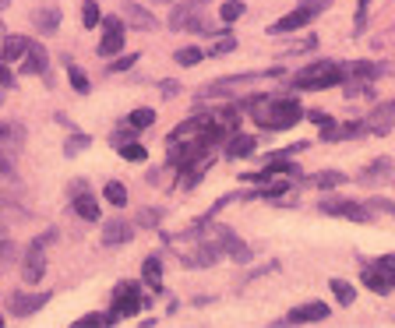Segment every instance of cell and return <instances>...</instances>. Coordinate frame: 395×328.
<instances>
[{"mask_svg":"<svg viewBox=\"0 0 395 328\" xmlns=\"http://www.w3.org/2000/svg\"><path fill=\"white\" fill-rule=\"evenodd\" d=\"M205 4H208V0H184V4H176L173 14H170V28H188V25L201 14Z\"/></svg>","mask_w":395,"mask_h":328,"instance_id":"cell-15","label":"cell"},{"mask_svg":"<svg viewBox=\"0 0 395 328\" xmlns=\"http://www.w3.org/2000/svg\"><path fill=\"white\" fill-rule=\"evenodd\" d=\"M71 208H74V216L78 219H85V223H96L99 219V201L88 194V191H78V194H71Z\"/></svg>","mask_w":395,"mask_h":328,"instance_id":"cell-18","label":"cell"},{"mask_svg":"<svg viewBox=\"0 0 395 328\" xmlns=\"http://www.w3.org/2000/svg\"><path fill=\"white\" fill-rule=\"evenodd\" d=\"M4 8H11V0H0V11H4Z\"/></svg>","mask_w":395,"mask_h":328,"instance_id":"cell-50","label":"cell"},{"mask_svg":"<svg viewBox=\"0 0 395 328\" xmlns=\"http://www.w3.org/2000/svg\"><path fill=\"white\" fill-rule=\"evenodd\" d=\"M96 325H117V321H113V314H85L74 321V328H96Z\"/></svg>","mask_w":395,"mask_h":328,"instance_id":"cell-37","label":"cell"},{"mask_svg":"<svg viewBox=\"0 0 395 328\" xmlns=\"http://www.w3.org/2000/svg\"><path fill=\"white\" fill-rule=\"evenodd\" d=\"M103 198H106L113 208H124V205H128V187L120 184V181H110V184L103 187Z\"/></svg>","mask_w":395,"mask_h":328,"instance_id":"cell-27","label":"cell"},{"mask_svg":"<svg viewBox=\"0 0 395 328\" xmlns=\"http://www.w3.org/2000/svg\"><path fill=\"white\" fill-rule=\"evenodd\" d=\"M303 8H311L314 14H325L332 8V0H303Z\"/></svg>","mask_w":395,"mask_h":328,"instance_id":"cell-45","label":"cell"},{"mask_svg":"<svg viewBox=\"0 0 395 328\" xmlns=\"http://www.w3.org/2000/svg\"><path fill=\"white\" fill-rule=\"evenodd\" d=\"M131 134H134V127H131V124L124 121V124H120V127H117V131L110 134V141H113V145L120 148V145H128V141H131Z\"/></svg>","mask_w":395,"mask_h":328,"instance_id":"cell-38","label":"cell"},{"mask_svg":"<svg viewBox=\"0 0 395 328\" xmlns=\"http://www.w3.org/2000/svg\"><path fill=\"white\" fill-rule=\"evenodd\" d=\"M201 61H205V53H201L198 46H184V50H176V64H184V68L201 64Z\"/></svg>","mask_w":395,"mask_h":328,"instance_id":"cell-34","label":"cell"},{"mask_svg":"<svg viewBox=\"0 0 395 328\" xmlns=\"http://www.w3.org/2000/svg\"><path fill=\"white\" fill-rule=\"evenodd\" d=\"M363 286L374 289V293H388L395 283H392V272H388V268H381L378 261H367V265H363Z\"/></svg>","mask_w":395,"mask_h":328,"instance_id":"cell-12","label":"cell"},{"mask_svg":"<svg viewBox=\"0 0 395 328\" xmlns=\"http://www.w3.org/2000/svg\"><path fill=\"white\" fill-rule=\"evenodd\" d=\"M128 124H131L134 131H145V127H152V124H156V110H148V106L134 110V113L128 116Z\"/></svg>","mask_w":395,"mask_h":328,"instance_id":"cell-28","label":"cell"},{"mask_svg":"<svg viewBox=\"0 0 395 328\" xmlns=\"http://www.w3.org/2000/svg\"><path fill=\"white\" fill-rule=\"evenodd\" d=\"M4 64H8V61H4V57H0V81H4V85L11 88V85H14V74H11V71H8Z\"/></svg>","mask_w":395,"mask_h":328,"instance_id":"cell-47","label":"cell"},{"mask_svg":"<svg viewBox=\"0 0 395 328\" xmlns=\"http://www.w3.org/2000/svg\"><path fill=\"white\" fill-rule=\"evenodd\" d=\"M216 258H219V247L216 244H198L194 251H188L180 261H184V268H212V265H216Z\"/></svg>","mask_w":395,"mask_h":328,"instance_id":"cell-16","label":"cell"},{"mask_svg":"<svg viewBox=\"0 0 395 328\" xmlns=\"http://www.w3.org/2000/svg\"><path fill=\"white\" fill-rule=\"evenodd\" d=\"M4 92H8V85H4V81H0V103H4Z\"/></svg>","mask_w":395,"mask_h":328,"instance_id":"cell-49","label":"cell"},{"mask_svg":"<svg viewBox=\"0 0 395 328\" xmlns=\"http://www.w3.org/2000/svg\"><path fill=\"white\" fill-rule=\"evenodd\" d=\"M99 25H103V39H99V57H113V53H120V50H124V21L110 14V18H103Z\"/></svg>","mask_w":395,"mask_h":328,"instance_id":"cell-7","label":"cell"},{"mask_svg":"<svg viewBox=\"0 0 395 328\" xmlns=\"http://www.w3.org/2000/svg\"><path fill=\"white\" fill-rule=\"evenodd\" d=\"M0 325H4V321H0Z\"/></svg>","mask_w":395,"mask_h":328,"instance_id":"cell-52","label":"cell"},{"mask_svg":"<svg viewBox=\"0 0 395 328\" xmlns=\"http://www.w3.org/2000/svg\"><path fill=\"white\" fill-rule=\"evenodd\" d=\"M148 300H141V286L138 283H120L117 289H113V321L117 318H131V314H138L141 307H145Z\"/></svg>","mask_w":395,"mask_h":328,"instance_id":"cell-3","label":"cell"},{"mask_svg":"<svg viewBox=\"0 0 395 328\" xmlns=\"http://www.w3.org/2000/svg\"><path fill=\"white\" fill-rule=\"evenodd\" d=\"M286 191H290V184H286V181H279V184H272V187L258 191V198H268V201H276V198H283Z\"/></svg>","mask_w":395,"mask_h":328,"instance_id":"cell-40","label":"cell"},{"mask_svg":"<svg viewBox=\"0 0 395 328\" xmlns=\"http://www.w3.org/2000/svg\"><path fill=\"white\" fill-rule=\"evenodd\" d=\"M14 258V244H11V236H8V226L0 223V268H4V261Z\"/></svg>","mask_w":395,"mask_h":328,"instance_id":"cell-35","label":"cell"},{"mask_svg":"<svg viewBox=\"0 0 395 328\" xmlns=\"http://www.w3.org/2000/svg\"><path fill=\"white\" fill-rule=\"evenodd\" d=\"M367 208H381L385 216H392V219H395V201H385V198H371V201H367Z\"/></svg>","mask_w":395,"mask_h":328,"instance_id":"cell-43","label":"cell"},{"mask_svg":"<svg viewBox=\"0 0 395 328\" xmlns=\"http://www.w3.org/2000/svg\"><path fill=\"white\" fill-rule=\"evenodd\" d=\"M25 127L18 121H4L0 124V152H8V156H18L21 148H25Z\"/></svg>","mask_w":395,"mask_h":328,"instance_id":"cell-10","label":"cell"},{"mask_svg":"<svg viewBox=\"0 0 395 328\" xmlns=\"http://www.w3.org/2000/svg\"><path fill=\"white\" fill-rule=\"evenodd\" d=\"M163 219V208H145V212H138V226H156Z\"/></svg>","mask_w":395,"mask_h":328,"instance_id":"cell-39","label":"cell"},{"mask_svg":"<svg viewBox=\"0 0 395 328\" xmlns=\"http://www.w3.org/2000/svg\"><path fill=\"white\" fill-rule=\"evenodd\" d=\"M88 145H92V134H71L64 141V156H81Z\"/></svg>","mask_w":395,"mask_h":328,"instance_id":"cell-32","label":"cell"},{"mask_svg":"<svg viewBox=\"0 0 395 328\" xmlns=\"http://www.w3.org/2000/svg\"><path fill=\"white\" fill-rule=\"evenodd\" d=\"M0 176L14 181V156H8V152H0Z\"/></svg>","mask_w":395,"mask_h":328,"instance_id":"cell-41","label":"cell"},{"mask_svg":"<svg viewBox=\"0 0 395 328\" xmlns=\"http://www.w3.org/2000/svg\"><path fill=\"white\" fill-rule=\"evenodd\" d=\"M233 50H236V39H233V36H226L223 43H216V50H212V53L223 57V53H233Z\"/></svg>","mask_w":395,"mask_h":328,"instance_id":"cell-44","label":"cell"},{"mask_svg":"<svg viewBox=\"0 0 395 328\" xmlns=\"http://www.w3.org/2000/svg\"><path fill=\"white\" fill-rule=\"evenodd\" d=\"M332 293H336V300H339L343 307H350V304L356 300V289H353L346 279H332Z\"/></svg>","mask_w":395,"mask_h":328,"instance_id":"cell-29","label":"cell"},{"mask_svg":"<svg viewBox=\"0 0 395 328\" xmlns=\"http://www.w3.org/2000/svg\"><path fill=\"white\" fill-rule=\"evenodd\" d=\"M152 4H173V0H152Z\"/></svg>","mask_w":395,"mask_h":328,"instance_id":"cell-51","label":"cell"},{"mask_svg":"<svg viewBox=\"0 0 395 328\" xmlns=\"http://www.w3.org/2000/svg\"><path fill=\"white\" fill-rule=\"evenodd\" d=\"M392 173H395L392 159H374L371 166L360 170V184H385V181H392Z\"/></svg>","mask_w":395,"mask_h":328,"instance_id":"cell-17","label":"cell"},{"mask_svg":"<svg viewBox=\"0 0 395 328\" xmlns=\"http://www.w3.org/2000/svg\"><path fill=\"white\" fill-rule=\"evenodd\" d=\"M68 78H71V85H74V92H81V96L88 92V88H92V81L85 78V71H81V68H74V64L68 68Z\"/></svg>","mask_w":395,"mask_h":328,"instance_id":"cell-36","label":"cell"},{"mask_svg":"<svg viewBox=\"0 0 395 328\" xmlns=\"http://www.w3.org/2000/svg\"><path fill=\"white\" fill-rule=\"evenodd\" d=\"M141 279L156 289V293H163V261H159V258H148V261L141 265Z\"/></svg>","mask_w":395,"mask_h":328,"instance_id":"cell-23","label":"cell"},{"mask_svg":"<svg viewBox=\"0 0 395 328\" xmlns=\"http://www.w3.org/2000/svg\"><path fill=\"white\" fill-rule=\"evenodd\" d=\"M307 116H311V121H314V124H318V127H321V131H325V127H328V124H336V121H332V116H325V113H318V110H311V113H307Z\"/></svg>","mask_w":395,"mask_h":328,"instance_id":"cell-46","label":"cell"},{"mask_svg":"<svg viewBox=\"0 0 395 328\" xmlns=\"http://www.w3.org/2000/svg\"><path fill=\"white\" fill-rule=\"evenodd\" d=\"M311 184H314V187H321V191L343 187V184H346V173H339V170H321V173H314V176H311Z\"/></svg>","mask_w":395,"mask_h":328,"instance_id":"cell-24","label":"cell"},{"mask_svg":"<svg viewBox=\"0 0 395 328\" xmlns=\"http://www.w3.org/2000/svg\"><path fill=\"white\" fill-rule=\"evenodd\" d=\"M32 21H36L39 32H57V28H60V11L57 8H39L32 14Z\"/></svg>","mask_w":395,"mask_h":328,"instance_id":"cell-25","label":"cell"},{"mask_svg":"<svg viewBox=\"0 0 395 328\" xmlns=\"http://www.w3.org/2000/svg\"><path fill=\"white\" fill-rule=\"evenodd\" d=\"M385 74L378 64H367V61H356V64H343V81H371Z\"/></svg>","mask_w":395,"mask_h":328,"instance_id":"cell-21","label":"cell"},{"mask_svg":"<svg viewBox=\"0 0 395 328\" xmlns=\"http://www.w3.org/2000/svg\"><path fill=\"white\" fill-rule=\"evenodd\" d=\"M216 247H219V254H230V258H236V261H247V258H251V251L240 244V236H236L233 229H219V233H216Z\"/></svg>","mask_w":395,"mask_h":328,"instance_id":"cell-14","label":"cell"},{"mask_svg":"<svg viewBox=\"0 0 395 328\" xmlns=\"http://www.w3.org/2000/svg\"><path fill=\"white\" fill-rule=\"evenodd\" d=\"M99 21H103V14H99L96 0H81V25H85V28H96Z\"/></svg>","mask_w":395,"mask_h":328,"instance_id":"cell-30","label":"cell"},{"mask_svg":"<svg viewBox=\"0 0 395 328\" xmlns=\"http://www.w3.org/2000/svg\"><path fill=\"white\" fill-rule=\"evenodd\" d=\"M159 88H163V96L170 99V96H176V92H180V81H163Z\"/></svg>","mask_w":395,"mask_h":328,"instance_id":"cell-48","label":"cell"},{"mask_svg":"<svg viewBox=\"0 0 395 328\" xmlns=\"http://www.w3.org/2000/svg\"><path fill=\"white\" fill-rule=\"evenodd\" d=\"M258 152V138L254 134H233V141L226 145V159H244Z\"/></svg>","mask_w":395,"mask_h":328,"instance_id":"cell-20","label":"cell"},{"mask_svg":"<svg viewBox=\"0 0 395 328\" xmlns=\"http://www.w3.org/2000/svg\"><path fill=\"white\" fill-rule=\"evenodd\" d=\"M134 64H138V53H128V57H117L110 71H131Z\"/></svg>","mask_w":395,"mask_h":328,"instance_id":"cell-42","label":"cell"},{"mask_svg":"<svg viewBox=\"0 0 395 328\" xmlns=\"http://www.w3.org/2000/svg\"><path fill=\"white\" fill-rule=\"evenodd\" d=\"M328 318V304L321 300H311V304H300L286 314V321H276V325H307V321H325Z\"/></svg>","mask_w":395,"mask_h":328,"instance_id":"cell-9","label":"cell"},{"mask_svg":"<svg viewBox=\"0 0 395 328\" xmlns=\"http://www.w3.org/2000/svg\"><path fill=\"white\" fill-rule=\"evenodd\" d=\"M343 81V68H336V64H314V68H307L300 78H296V85L300 88H311V92H318V88H332V85H339Z\"/></svg>","mask_w":395,"mask_h":328,"instance_id":"cell-4","label":"cell"},{"mask_svg":"<svg viewBox=\"0 0 395 328\" xmlns=\"http://www.w3.org/2000/svg\"><path fill=\"white\" fill-rule=\"evenodd\" d=\"M251 113H254V121L258 124H265L268 131H290L293 124H300V116H303V110H300V103L293 99V96H258L254 103H251Z\"/></svg>","mask_w":395,"mask_h":328,"instance_id":"cell-1","label":"cell"},{"mask_svg":"<svg viewBox=\"0 0 395 328\" xmlns=\"http://www.w3.org/2000/svg\"><path fill=\"white\" fill-rule=\"evenodd\" d=\"M314 18H318V14H314L311 8H303V4H300L293 14H286V18H279V21H272V25H268V32H272V36H279V32H296V28H303V25L314 21Z\"/></svg>","mask_w":395,"mask_h":328,"instance_id":"cell-11","label":"cell"},{"mask_svg":"<svg viewBox=\"0 0 395 328\" xmlns=\"http://www.w3.org/2000/svg\"><path fill=\"white\" fill-rule=\"evenodd\" d=\"M392 124H395V99L385 103V106H378V110L367 116V131H374V134H385Z\"/></svg>","mask_w":395,"mask_h":328,"instance_id":"cell-19","label":"cell"},{"mask_svg":"<svg viewBox=\"0 0 395 328\" xmlns=\"http://www.w3.org/2000/svg\"><path fill=\"white\" fill-rule=\"evenodd\" d=\"M321 212L325 216H339V219H353V223H371V208L356 205V201H346V198H325Z\"/></svg>","mask_w":395,"mask_h":328,"instance_id":"cell-5","label":"cell"},{"mask_svg":"<svg viewBox=\"0 0 395 328\" xmlns=\"http://www.w3.org/2000/svg\"><path fill=\"white\" fill-rule=\"evenodd\" d=\"M50 304V293H11L8 296V311L14 318H25V314H36Z\"/></svg>","mask_w":395,"mask_h":328,"instance_id":"cell-8","label":"cell"},{"mask_svg":"<svg viewBox=\"0 0 395 328\" xmlns=\"http://www.w3.org/2000/svg\"><path fill=\"white\" fill-rule=\"evenodd\" d=\"M244 11H247V8H244V0H226V4L219 8V18H223L226 25H233L236 18H244Z\"/></svg>","mask_w":395,"mask_h":328,"instance_id":"cell-31","label":"cell"},{"mask_svg":"<svg viewBox=\"0 0 395 328\" xmlns=\"http://www.w3.org/2000/svg\"><path fill=\"white\" fill-rule=\"evenodd\" d=\"M124 18L134 25V28H145V32H152V28H159V21L156 18H152L141 4H134V0H128V4H124Z\"/></svg>","mask_w":395,"mask_h":328,"instance_id":"cell-22","label":"cell"},{"mask_svg":"<svg viewBox=\"0 0 395 328\" xmlns=\"http://www.w3.org/2000/svg\"><path fill=\"white\" fill-rule=\"evenodd\" d=\"M46 68H50V53L43 43L28 39L25 53H21V74H32V78H46Z\"/></svg>","mask_w":395,"mask_h":328,"instance_id":"cell-6","label":"cell"},{"mask_svg":"<svg viewBox=\"0 0 395 328\" xmlns=\"http://www.w3.org/2000/svg\"><path fill=\"white\" fill-rule=\"evenodd\" d=\"M131 236H134V226L124 223V219H113V223L103 226V244L106 247H124V244H131Z\"/></svg>","mask_w":395,"mask_h":328,"instance_id":"cell-13","label":"cell"},{"mask_svg":"<svg viewBox=\"0 0 395 328\" xmlns=\"http://www.w3.org/2000/svg\"><path fill=\"white\" fill-rule=\"evenodd\" d=\"M57 240V229H46L43 236H36L32 244H28V251H25V258H21V279L28 283V286H36V283H43V276H46V247Z\"/></svg>","mask_w":395,"mask_h":328,"instance_id":"cell-2","label":"cell"},{"mask_svg":"<svg viewBox=\"0 0 395 328\" xmlns=\"http://www.w3.org/2000/svg\"><path fill=\"white\" fill-rule=\"evenodd\" d=\"M25 46H28V39H25V36L8 32V36H4V46H0V57H4V61H14V57H21V53H25Z\"/></svg>","mask_w":395,"mask_h":328,"instance_id":"cell-26","label":"cell"},{"mask_svg":"<svg viewBox=\"0 0 395 328\" xmlns=\"http://www.w3.org/2000/svg\"><path fill=\"white\" fill-rule=\"evenodd\" d=\"M120 156H124L128 163H145L148 159V148L138 145V141H128V145H120Z\"/></svg>","mask_w":395,"mask_h":328,"instance_id":"cell-33","label":"cell"}]
</instances>
